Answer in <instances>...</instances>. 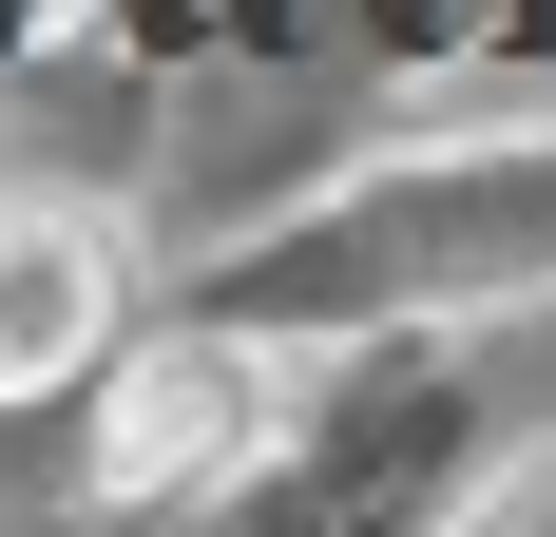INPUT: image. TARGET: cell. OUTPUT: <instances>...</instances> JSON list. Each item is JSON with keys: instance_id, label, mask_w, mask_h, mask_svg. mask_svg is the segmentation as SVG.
I'll use <instances>...</instances> for the list:
<instances>
[{"instance_id": "obj_1", "label": "cell", "mask_w": 556, "mask_h": 537, "mask_svg": "<svg viewBox=\"0 0 556 537\" xmlns=\"http://www.w3.org/2000/svg\"><path fill=\"white\" fill-rule=\"evenodd\" d=\"M250 441H269V365L212 346V326H173V346H135V365L97 384V499H192V480H230Z\"/></svg>"}, {"instance_id": "obj_2", "label": "cell", "mask_w": 556, "mask_h": 537, "mask_svg": "<svg viewBox=\"0 0 556 537\" xmlns=\"http://www.w3.org/2000/svg\"><path fill=\"white\" fill-rule=\"evenodd\" d=\"M97 346H115V230L58 192H0V403L97 384Z\"/></svg>"}]
</instances>
